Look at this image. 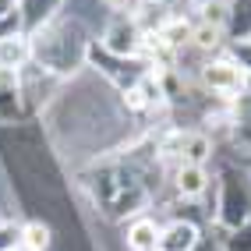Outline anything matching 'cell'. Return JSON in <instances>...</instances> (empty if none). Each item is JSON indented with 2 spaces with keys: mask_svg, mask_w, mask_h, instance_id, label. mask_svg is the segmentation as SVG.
Returning a JSON list of instances; mask_svg holds the SVG:
<instances>
[{
  "mask_svg": "<svg viewBox=\"0 0 251 251\" xmlns=\"http://www.w3.org/2000/svg\"><path fill=\"white\" fill-rule=\"evenodd\" d=\"M28 60H32V50H28V36H25V32L0 39V68H4V71H22Z\"/></svg>",
  "mask_w": 251,
  "mask_h": 251,
  "instance_id": "obj_11",
  "label": "cell"
},
{
  "mask_svg": "<svg viewBox=\"0 0 251 251\" xmlns=\"http://www.w3.org/2000/svg\"><path fill=\"white\" fill-rule=\"evenodd\" d=\"M212 216L223 230H237L251 220V184L233 166H226L223 177H220V202H216Z\"/></svg>",
  "mask_w": 251,
  "mask_h": 251,
  "instance_id": "obj_2",
  "label": "cell"
},
{
  "mask_svg": "<svg viewBox=\"0 0 251 251\" xmlns=\"http://www.w3.org/2000/svg\"><path fill=\"white\" fill-rule=\"evenodd\" d=\"M28 50L32 64H39L50 75H75L78 68H85V28L78 18H53L50 25L28 32Z\"/></svg>",
  "mask_w": 251,
  "mask_h": 251,
  "instance_id": "obj_1",
  "label": "cell"
},
{
  "mask_svg": "<svg viewBox=\"0 0 251 251\" xmlns=\"http://www.w3.org/2000/svg\"><path fill=\"white\" fill-rule=\"evenodd\" d=\"M212 159V138L205 131H184L180 138V159L177 163H191V166H205Z\"/></svg>",
  "mask_w": 251,
  "mask_h": 251,
  "instance_id": "obj_10",
  "label": "cell"
},
{
  "mask_svg": "<svg viewBox=\"0 0 251 251\" xmlns=\"http://www.w3.org/2000/svg\"><path fill=\"white\" fill-rule=\"evenodd\" d=\"M57 11H64V0H18V14H22V32H36L57 18Z\"/></svg>",
  "mask_w": 251,
  "mask_h": 251,
  "instance_id": "obj_8",
  "label": "cell"
},
{
  "mask_svg": "<svg viewBox=\"0 0 251 251\" xmlns=\"http://www.w3.org/2000/svg\"><path fill=\"white\" fill-rule=\"evenodd\" d=\"M198 85L212 96H220L223 103H233L237 96L248 92V71L230 53H216L198 68Z\"/></svg>",
  "mask_w": 251,
  "mask_h": 251,
  "instance_id": "obj_3",
  "label": "cell"
},
{
  "mask_svg": "<svg viewBox=\"0 0 251 251\" xmlns=\"http://www.w3.org/2000/svg\"><path fill=\"white\" fill-rule=\"evenodd\" d=\"M18 251H50L53 248V226L46 220H28L18 226V241H14Z\"/></svg>",
  "mask_w": 251,
  "mask_h": 251,
  "instance_id": "obj_9",
  "label": "cell"
},
{
  "mask_svg": "<svg viewBox=\"0 0 251 251\" xmlns=\"http://www.w3.org/2000/svg\"><path fill=\"white\" fill-rule=\"evenodd\" d=\"M103 4H113V7H117V4H124V0H103Z\"/></svg>",
  "mask_w": 251,
  "mask_h": 251,
  "instance_id": "obj_16",
  "label": "cell"
},
{
  "mask_svg": "<svg viewBox=\"0 0 251 251\" xmlns=\"http://www.w3.org/2000/svg\"><path fill=\"white\" fill-rule=\"evenodd\" d=\"M11 14H18V0H0V22L11 18Z\"/></svg>",
  "mask_w": 251,
  "mask_h": 251,
  "instance_id": "obj_14",
  "label": "cell"
},
{
  "mask_svg": "<svg viewBox=\"0 0 251 251\" xmlns=\"http://www.w3.org/2000/svg\"><path fill=\"white\" fill-rule=\"evenodd\" d=\"M202 237V226L195 220H184V216H174L170 223L159 226V244L156 251H191Z\"/></svg>",
  "mask_w": 251,
  "mask_h": 251,
  "instance_id": "obj_5",
  "label": "cell"
},
{
  "mask_svg": "<svg viewBox=\"0 0 251 251\" xmlns=\"http://www.w3.org/2000/svg\"><path fill=\"white\" fill-rule=\"evenodd\" d=\"M159 226L152 216H135V220H127L124 226V248L127 251H156L159 244Z\"/></svg>",
  "mask_w": 251,
  "mask_h": 251,
  "instance_id": "obj_7",
  "label": "cell"
},
{
  "mask_svg": "<svg viewBox=\"0 0 251 251\" xmlns=\"http://www.w3.org/2000/svg\"><path fill=\"white\" fill-rule=\"evenodd\" d=\"M7 251H18V248H7Z\"/></svg>",
  "mask_w": 251,
  "mask_h": 251,
  "instance_id": "obj_18",
  "label": "cell"
},
{
  "mask_svg": "<svg viewBox=\"0 0 251 251\" xmlns=\"http://www.w3.org/2000/svg\"><path fill=\"white\" fill-rule=\"evenodd\" d=\"M145 4H163V7H166V4H170V0H145Z\"/></svg>",
  "mask_w": 251,
  "mask_h": 251,
  "instance_id": "obj_15",
  "label": "cell"
},
{
  "mask_svg": "<svg viewBox=\"0 0 251 251\" xmlns=\"http://www.w3.org/2000/svg\"><path fill=\"white\" fill-rule=\"evenodd\" d=\"M209 184H212V177H209L205 166H191V163L174 166V191L180 198H188V202H198V198L209 191Z\"/></svg>",
  "mask_w": 251,
  "mask_h": 251,
  "instance_id": "obj_6",
  "label": "cell"
},
{
  "mask_svg": "<svg viewBox=\"0 0 251 251\" xmlns=\"http://www.w3.org/2000/svg\"><path fill=\"white\" fill-rule=\"evenodd\" d=\"M99 46L106 50V53L113 57H138V50H142V25L135 22V14H113V18L106 22L103 28V39H99Z\"/></svg>",
  "mask_w": 251,
  "mask_h": 251,
  "instance_id": "obj_4",
  "label": "cell"
},
{
  "mask_svg": "<svg viewBox=\"0 0 251 251\" xmlns=\"http://www.w3.org/2000/svg\"><path fill=\"white\" fill-rule=\"evenodd\" d=\"M251 39V0H230V18H226V43Z\"/></svg>",
  "mask_w": 251,
  "mask_h": 251,
  "instance_id": "obj_12",
  "label": "cell"
},
{
  "mask_svg": "<svg viewBox=\"0 0 251 251\" xmlns=\"http://www.w3.org/2000/svg\"><path fill=\"white\" fill-rule=\"evenodd\" d=\"M4 226H7V220H4V216H0V230H4Z\"/></svg>",
  "mask_w": 251,
  "mask_h": 251,
  "instance_id": "obj_17",
  "label": "cell"
},
{
  "mask_svg": "<svg viewBox=\"0 0 251 251\" xmlns=\"http://www.w3.org/2000/svg\"><path fill=\"white\" fill-rule=\"evenodd\" d=\"M230 57L241 64V68L248 71V78H251V39H244V43H233L230 46Z\"/></svg>",
  "mask_w": 251,
  "mask_h": 251,
  "instance_id": "obj_13",
  "label": "cell"
}]
</instances>
